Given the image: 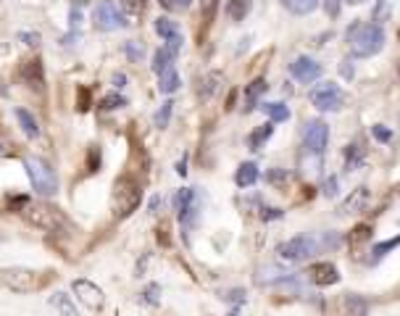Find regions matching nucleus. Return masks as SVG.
<instances>
[{"label": "nucleus", "mask_w": 400, "mask_h": 316, "mask_svg": "<svg viewBox=\"0 0 400 316\" xmlns=\"http://www.w3.org/2000/svg\"><path fill=\"white\" fill-rule=\"evenodd\" d=\"M387 34L382 30V24H353L348 30V43H350V53L356 59H371L385 48Z\"/></svg>", "instance_id": "1"}, {"label": "nucleus", "mask_w": 400, "mask_h": 316, "mask_svg": "<svg viewBox=\"0 0 400 316\" xmlns=\"http://www.w3.org/2000/svg\"><path fill=\"white\" fill-rule=\"evenodd\" d=\"M21 216L30 222L32 227H37V229H45V232H63L66 229V219L61 216L59 209H53V206H48L43 200H30L24 211H21Z\"/></svg>", "instance_id": "2"}, {"label": "nucleus", "mask_w": 400, "mask_h": 316, "mask_svg": "<svg viewBox=\"0 0 400 316\" xmlns=\"http://www.w3.org/2000/svg\"><path fill=\"white\" fill-rule=\"evenodd\" d=\"M140 200H143L140 185H137L132 177H119L116 185H114V193H111L114 213H116L119 219H124V216H129V213L140 206Z\"/></svg>", "instance_id": "3"}, {"label": "nucleus", "mask_w": 400, "mask_h": 316, "mask_svg": "<svg viewBox=\"0 0 400 316\" xmlns=\"http://www.w3.org/2000/svg\"><path fill=\"white\" fill-rule=\"evenodd\" d=\"M24 169H27V174H30V182L32 187H34V193H40L45 198H53L59 193V177H56V171L50 169L48 161L43 158H24Z\"/></svg>", "instance_id": "4"}, {"label": "nucleus", "mask_w": 400, "mask_h": 316, "mask_svg": "<svg viewBox=\"0 0 400 316\" xmlns=\"http://www.w3.org/2000/svg\"><path fill=\"white\" fill-rule=\"evenodd\" d=\"M50 277L43 274V271H34V269H24V266H11V269H3L0 271V282L14 290V293H34L48 282Z\"/></svg>", "instance_id": "5"}, {"label": "nucleus", "mask_w": 400, "mask_h": 316, "mask_svg": "<svg viewBox=\"0 0 400 316\" xmlns=\"http://www.w3.org/2000/svg\"><path fill=\"white\" fill-rule=\"evenodd\" d=\"M95 27L101 32H116V30H124L129 21H127V16L121 14V8L114 3V0H101L98 6H95Z\"/></svg>", "instance_id": "6"}, {"label": "nucleus", "mask_w": 400, "mask_h": 316, "mask_svg": "<svg viewBox=\"0 0 400 316\" xmlns=\"http://www.w3.org/2000/svg\"><path fill=\"white\" fill-rule=\"evenodd\" d=\"M308 98H311L313 108H319V111H340L342 101H345L340 85H335V82H322V85H316Z\"/></svg>", "instance_id": "7"}, {"label": "nucleus", "mask_w": 400, "mask_h": 316, "mask_svg": "<svg viewBox=\"0 0 400 316\" xmlns=\"http://www.w3.org/2000/svg\"><path fill=\"white\" fill-rule=\"evenodd\" d=\"M316 248H319V242L308 238V235H297L293 240L282 242L280 248H277V253H280L282 261H303V258H308L316 253Z\"/></svg>", "instance_id": "8"}, {"label": "nucleus", "mask_w": 400, "mask_h": 316, "mask_svg": "<svg viewBox=\"0 0 400 316\" xmlns=\"http://www.w3.org/2000/svg\"><path fill=\"white\" fill-rule=\"evenodd\" d=\"M72 290H74V295L79 298V303H85L90 311H101L105 306V293L95 282H90V280H74Z\"/></svg>", "instance_id": "9"}, {"label": "nucleus", "mask_w": 400, "mask_h": 316, "mask_svg": "<svg viewBox=\"0 0 400 316\" xmlns=\"http://www.w3.org/2000/svg\"><path fill=\"white\" fill-rule=\"evenodd\" d=\"M303 137H306V148H308L313 156H322V153L326 151V143H329V127H326L322 119H313L306 124Z\"/></svg>", "instance_id": "10"}, {"label": "nucleus", "mask_w": 400, "mask_h": 316, "mask_svg": "<svg viewBox=\"0 0 400 316\" xmlns=\"http://www.w3.org/2000/svg\"><path fill=\"white\" fill-rule=\"evenodd\" d=\"M322 72H324L322 63L308 59V56H300V59H295L290 63V74L295 76L300 85H313V82L322 76Z\"/></svg>", "instance_id": "11"}, {"label": "nucleus", "mask_w": 400, "mask_h": 316, "mask_svg": "<svg viewBox=\"0 0 400 316\" xmlns=\"http://www.w3.org/2000/svg\"><path fill=\"white\" fill-rule=\"evenodd\" d=\"M153 27H156V32L166 40V48L177 56L179 50H182V43H185V40H182V32H179V27H177V21H171V19L161 16V19H156Z\"/></svg>", "instance_id": "12"}, {"label": "nucleus", "mask_w": 400, "mask_h": 316, "mask_svg": "<svg viewBox=\"0 0 400 316\" xmlns=\"http://www.w3.org/2000/svg\"><path fill=\"white\" fill-rule=\"evenodd\" d=\"M21 79L24 85H30L34 92H40L45 87V69H43V61L40 59H32L21 66Z\"/></svg>", "instance_id": "13"}, {"label": "nucleus", "mask_w": 400, "mask_h": 316, "mask_svg": "<svg viewBox=\"0 0 400 316\" xmlns=\"http://www.w3.org/2000/svg\"><path fill=\"white\" fill-rule=\"evenodd\" d=\"M174 211H177L179 222H190L195 213V193L190 190V187H182V190H177L174 193Z\"/></svg>", "instance_id": "14"}, {"label": "nucleus", "mask_w": 400, "mask_h": 316, "mask_svg": "<svg viewBox=\"0 0 400 316\" xmlns=\"http://www.w3.org/2000/svg\"><path fill=\"white\" fill-rule=\"evenodd\" d=\"M308 274H311V280L319 287H329V285H337V282H340V271H337L335 264H329V261H324V264H313L311 269H308Z\"/></svg>", "instance_id": "15"}, {"label": "nucleus", "mask_w": 400, "mask_h": 316, "mask_svg": "<svg viewBox=\"0 0 400 316\" xmlns=\"http://www.w3.org/2000/svg\"><path fill=\"white\" fill-rule=\"evenodd\" d=\"M222 85H224V74H222V72H208V74L200 79L198 98H200V101H211L216 92L222 90Z\"/></svg>", "instance_id": "16"}, {"label": "nucleus", "mask_w": 400, "mask_h": 316, "mask_svg": "<svg viewBox=\"0 0 400 316\" xmlns=\"http://www.w3.org/2000/svg\"><path fill=\"white\" fill-rule=\"evenodd\" d=\"M340 308H342V316H369V303L364 301L361 295H342L340 298Z\"/></svg>", "instance_id": "17"}, {"label": "nucleus", "mask_w": 400, "mask_h": 316, "mask_svg": "<svg viewBox=\"0 0 400 316\" xmlns=\"http://www.w3.org/2000/svg\"><path fill=\"white\" fill-rule=\"evenodd\" d=\"M366 203H369V190H366V187H356V190L350 193V198L340 206V213L342 216H348V213H358V211L366 209Z\"/></svg>", "instance_id": "18"}, {"label": "nucleus", "mask_w": 400, "mask_h": 316, "mask_svg": "<svg viewBox=\"0 0 400 316\" xmlns=\"http://www.w3.org/2000/svg\"><path fill=\"white\" fill-rule=\"evenodd\" d=\"M16 121H19V127H21V132L30 137V140H34V137H40V124H37V119L32 116L27 108H16Z\"/></svg>", "instance_id": "19"}, {"label": "nucleus", "mask_w": 400, "mask_h": 316, "mask_svg": "<svg viewBox=\"0 0 400 316\" xmlns=\"http://www.w3.org/2000/svg\"><path fill=\"white\" fill-rule=\"evenodd\" d=\"M269 90L266 79H253L251 85L245 87V111H251V108H255V103H258V98L264 95V92Z\"/></svg>", "instance_id": "20"}, {"label": "nucleus", "mask_w": 400, "mask_h": 316, "mask_svg": "<svg viewBox=\"0 0 400 316\" xmlns=\"http://www.w3.org/2000/svg\"><path fill=\"white\" fill-rule=\"evenodd\" d=\"M280 3L295 16H308L319 8V0H280Z\"/></svg>", "instance_id": "21"}, {"label": "nucleus", "mask_w": 400, "mask_h": 316, "mask_svg": "<svg viewBox=\"0 0 400 316\" xmlns=\"http://www.w3.org/2000/svg\"><path fill=\"white\" fill-rule=\"evenodd\" d=\"M253 0H227V16L232 21H245V16L251 14Z\"/></svg>", "instance_id": "22"}, {"label": "nucleus", "mask_w": 400, "mask_h": 316, "mask_svg": "<svg viewBox=\"0 0 400 316\" xmlns=\"http://www.w3.org/2000/svg\"><path fill=\"white\" fill-rule=\"evenodd\" d=\"M235 182H238V187H253L255 182H258V166L255 164H242L238 169V174H235Z\"/></svg>", "instance_id": "23"}, {"label": "nucleus", "mask_w": 400, "mask_h": 316, "mask_svg": "<svg viewBox=\"0 0 400 316\" xmlns=\"http://www.w3.org/2000/svg\"><path fill=\"white\" fill-rule=\"evenodd\" d=\"M171 66H174V53H171L166 45L158 48V50H156V56H153V72L161 76L163 72H166V69H171Z\"/></svg>", "instance_id": "24"}, {"label": "nucleus", "mask_w": 400, "mask_h": 316, "mask_svg": "<svg viewBox=\"0 0 400 316\" xmlns=\"http://www.w3.org/2000/svg\"><path fill=\"white\" fill-rule=\"evenodd\" d=\"M271 135H274V121H269V124H264V127H258L255 132H251V137H248L251 151H261V148H264V143H266Z\"/></svg>", "instance_id": "25"}, {"label": "nucleus", "mask_w": 400, "mask_h": 316, "mask_svg": "<svg viewBox=\"0 0 400 316\" xmlns=\"http://www.w3.org/2000/svg\"><path fill=\"white\" fill-rule=\"evenodd\" d=\"M158 90L163 92V95H171V92L179 90V74L177 69L171 66V69H166L161 76H158Z\"/></svg>", "instance_id": "26"}, {"label": "nucleus", "mask_w": 400, "mask_h": 316, "mask_svg": "<svg viewBox=\"0 0 400 316\" xmlns=\"http://www.w3.org/2000/svg\"><path fill=\"white\" fill-rule=\"evenodd\" d=\"M50 303L56 306V311H59L61 316H79V311H76V306L72 303V298H69L66 293H56V295L50 298Z\"/></svg>", "instance_id": "27"}, {"label": "nucleus", "mask_w": 400, "mask_h": 316, "mask_svg": "<svg viewBox=\"0 0 400 316\" xmlns=\"http://www.w3.org/2000/svg\"><path fill=\"white\" fill-rule=\"evenodd\" d=\"M264 114H266V116L274 121V124H277V121H287V119H290V108H287L284 103H266V105H264Z\"/></svg>", "instance_id": "28"}, {"label": "nucleus", "mask_w": 400, "mask_h": 316, "mask_svg": "<svg viewBox=\"0 0 400 316\" xmlns=\"http://www.w3.org/2000/svg\"><path fill=\"white\" fill-rule=\"evenodd\" d=\"M171 108H174V103L171 101H166V103L156 111V116H153V121H156V127L158 129H166L169 127V119H171Z\"/></svg>", "instance_id": "29"}, {"label": "nucleus", "mask_w": 400, "mask_h": 316, "mask_svg": "<svg viewBox=\"0 0 400 316\" xmlns=\"http://www.w3.org/2000/svg\"><path fill=\"white\" fill-rule=\"evenodd\" d=\"M387 19H390V0H377V6L371 11V21L374 24H382Z\"/></svg>", "instance_id": "30"}, {"label": "nucleus", "mask_w": 400, "mask_h": 316, "mask_svg": "<svg viewBox=\"0 0 400 316\" xmlns=\"http://www.w3.org/2000/svg\"><path fill=\"white\" fill-rule=\"evenodd\" d=\"M219 8V0H200V16H203V24H211L213 16Z\"/></svg>", "instance_id": "31"}, {"label": "nucleus", "mask_w": 400, "mask_h": 316, "mask_svg": "<svg viewBox=\"0 0 400 316\" xmlns=\"http://www.w3.org/2000/svg\"><path fill=\"white\" fill-rule=\"evenodd\" d=\"M371 240V227L369 224H358L353 232H350V245H361V242Z\"/></svg>", "instance_id": "32"}, {"label": "nucleus", "mask_w": 400, "mask_h": 316, "mask_svg": "<svg viewBox=\"0 0 400 316\" xmlns=\"http://www.w3.org/2000/svg\"><path fill=\"white\" fill-rule=\"evenodd\" d=\"M101 105H103L105 111H116V108H124V105H127V98L119 95V92H111V95H105Z\"/></svg>", "instance_id": "33"}, {"label": "nucleus", "mask_w": 400, "mask_h": 316, "mask_svg": "<svg viewBox=\"0 0 400 316\" xmlns=\"http://www.w3.org/2000/svg\"><path fill=\"white\" fill-rule=\"evenodd\" d=\"M371 137L379 143H392V129H387L385 124H374L371 127Z\"/></svg>", "instance_id": "34"}, {"label": "nucleus", "mask_w": 400, "mask_h": 316, "mask_svg": "<svg viewBox=\"0 0 400 316\" xmlns=\"http://www.w3.org/2000/svg\"><path fill=\"white\" fill-rule=\"evenodd\" d=\"M361 145H348V151H345V156H348V171L350 169H356L358 161H361Z\"/></svg>", "instance_id": "35"}, {"label": "nucleus", "mask_w": 400, "mask_h": 316, "mask_svg": "<svg viewBox=\"0 0 400 316\" xmlns=\"http://www.w3.org/2000/svg\"><path fill=\"white\" fill-rule=\"evenodd\" d=\"M400 245V238H392V240H385V242H379L377 248H374V256L379 258V256H385L387 251H392V248H398Z\"/></svg>", "instance_id": "36"}, {"label": "nucleus", "mask_w": 400, "mask_h": 316, "mask_svg": "<svg viewBox=\"0 0 400 316\" xmlns=\"http://www.w3.org/2000/svg\"><path fill=\"white\" fill-rule=\"evenodd\" d=\"M124 53L129 56V61H140L143 59V45L132 40V43H127V45H124Z\"/></svg>", "instance_id": "37"}, {"label": "nucleus", "mask_w": 400, "mask_h": 316, "mask_svg": "<svg viewBox=\"0 0 400 316\" xmlns=\"http://www.w3.org/2000/svg\"><path fill=\"white\" fill-rule=\"evenodd\" d=\"M19 40H21V45L34 48L37 43H40V34H37V32H21V34H19Z\"/></svg>", "instance_id": "38"}, {"label": "nucleus", "mask_w": 400, "mask_h": 316, "mask_svg": "<svg viewBox=\"0 0 400 316\" xmlns=\"http://www.w3.org/2000/svg\"><path fill=\"white\" fill-rule=\"evenodd\" d=\"M27 203H30V198H27V196H14V198H8V206H11V211H19V213L24 211V206H27Z\"/></svg>", "instance_id": "39"}, {"label": "nucleus", "mask_w": 400, "mask_h": 316, "mask_svg": "<svg viewBox=\"0 0 400 316\" xmlns=\"http://www.w3.org/2000/svg\"><path fill=\"white\" fill-rule=\"evenodd\" d=\"M340 74L345 76V79H353V76H356V66H353V61L350 59H345L340 63Z\"/></svg>", "instance_id": "40"}, {"label": "nucleus", "mask_w": 400, "mask_h": 316, "mask_svg": "<svg viewBox=\"0 0 400 316\" xmlns=\"http://www.w3.org/2000/svg\"><path fill=\"white\" fill-rule=\"evenodd\" d=\"M340 6H342V0H324V11L332 16V19L340 14Z\"/></svg>", "instance_id": "41"}, {"label": "nucleus", "mask_w": 400, "mask_h": 316, "mask_svg": "<svg viewBox=\"0 0 400 316\" xmlns=\"http://www.w3.org/2000/svg\"><path fill=\"white\" fill-rule=\"evenodd\" d=\"M158 293H161V287L158 285H150V287H145V303H158Z\"/></svg>", "instance_id": "42"}, {"label": "nucleus", "mask_w": 400, "mask_h": 316, "mask_svg": "<svg viewBox=\"0 0 400 316\" xmlns=\"http://www.w3.org/2000/svg\"><path fill=\"white\" fill-rule=\"evenodd\" d=\"M98 166H101V151L92 145L90 148V171H98Z\"/></svg>", "instance_id": "43"}, {"label": "nucleus", "mask_w": 400, "mask_h": 316, "mask_svg": "<svg viewBox=\"0 0 400 316\" xmlns=\"http://www.w3.org/2000/svg\"><path fill=\"white\" fill-rule=\"evenodd\" d=\"M324 196L326 198L337 196V177H329V180L324 182Z\"/></svg>", "instance_id": "44"}, {"label": "nucleus", "mask_w": 400, "mask_h": 316, "mask_svg": "<svg viewBox=\"0 0 400 316\" xmlns=\"http://www.w3.org/2000/svg\"><path fill=\"white\" fill-rule=\"evenodd\" d=\"M90 108V92L85 87H79V111H87Z\"/></svg>", "instance_id": "45"}, {"label": "nucleus", "mask_w": 400, "mask_h": 316, "mask_svg": "<svg viewBox=\"0 0 400 316\" xmlns=\"http://www.w3.org/2000/svg\"><path fill=\"white\" fill-rule=\"evenodd\" d=\"M269 182H274V185H280V182L290 180V174H284V171H269Z\"/></svg>", "instance_id": "46"}, {"label": "nucleus", "mask_w": 400, "mask_h": 316, "mask_svg": "<svg viewBox=\"0 0 400 316\" xmlns=\"http://www.w3.org/2000/svg\"><path fill=\"white\" fill-rule=\"evenodd\" d=\"M282 211L280 209H264L261 211V219H266V222H271V219H280Z\"/></svg>", "instance_id": "47"}, {"label": "nucleus", "mask_w": 400, "mask_h": 316, "mask_svg": "<svg viewBox=\"0 0 400 316\" xmlns=\"http://www.w3.org/2000/svg\"><path fill=\"white\" fill-rule=\"evenodd\" d=\"M158 3H161L166 11H177L179 8V0H158Z\"/></svg>", "instance_id": "48"}, {"label": "nucleus", "mask_w": 400, "mask_h": 316, "mask_svg": "<svg viewBox=\"0 0 400 316\" xmlns=\"http://www.w3.org/2000/svg\"><path fill=\"white\" fill-rule=\"evenodd\" d=\"M124 82H127V76H124V74H114V87H116V90H121V87H124Z\"/></svg>", "instance_id": "49"}, {"label": "nucleus", "mask_w": 400, "mask_h": 316, "mask_svg": "<svg viewBox=\"0 0 400 316\" xmlns=\"http://www.w3.org/2000/svg\"><path fill=\"white\" fill-rule=\"evenodd\" d=\"M177 171H179V174H182V177L187 174V161H185V158H182V161H179V164H177Z\"/></svg>", "instance_id": "50"}, {"label": "nucleus", "mask_w": 400, "mask_h": 316, "mask_svg": "<svg viewBox=\"0 0 400 316\" xmlns=\"http://www.w3.org/2000/svg\"><path fill=\"white\" fill-rule=\"evenodd\" d=\"M190 3H193V0H179V8H187Z\"/></svg>", "instance_id": "51"}, {"label": "nucleus", "mask_w": 400, "mask_h": 316, "mask_svg": "<svg viewBox=\"0 0 400 316\" xmlns=\"http://www.w3.org/2000/svg\"><path fill=\"white\" fill-rule=\"evenodd\" d=\"M345 3H350V6H361V3H366V0H345Z\"/></svg>", "instance_id": "52"}]
</instances>
